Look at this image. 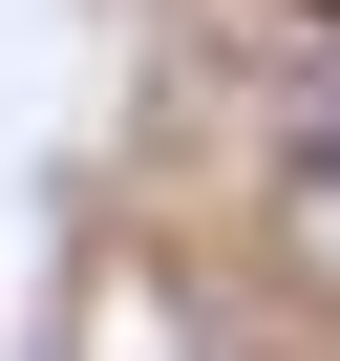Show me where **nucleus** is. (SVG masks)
<instances>
[{
  "label": "nucleus",
  "instance_id": "nucleus-1",
  "mask_svg": "<svg viewBox=\"0 0 340 361\" xmlns=\"http://www.w3.org/2000/svg\"><path fill=\"white\" fill-rule=\"evenodd\" d=\"M319 22H340V0H319Z\"/></svg>",
  "mask_w": 340,
  "mask_h": 361
}]
</instances>
